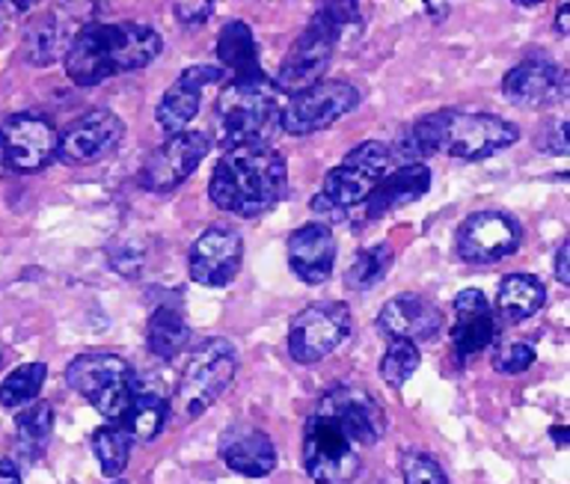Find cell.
Returning a JSON list of instances; mask_svg holds the SVG:
<instances>
[{"mask_svg": "<svg viewBox=\"0 0 570 484\" xmlns=\"http://www.w3.org/2000/svg\"><path fill=\"white\" fill-rule=\"evenodd\" d=\"M497 315L488 297L479 288H466L454 297V327H452V348L458 363H470L479 357L481 350H488L497 342Z\"/></svg>", "mask_w": 570, "mask_h": 484, "instance_id": "cell-21", "label": "cell"}, {"mask_svg": "<svg viewBox=\"0 0 570 484\" xmlns=\"http://www.w3.org/2000/svg\"><path fill=\"white\" fill-rule=\"evenodd\" d=\"M428 190H431V167L428 164H399V170L386 172L377 181V188L347 215V220L354 226H368L374 220H381V217L392 215L395 208H404L422 199Z\"/></svg>", "mask_w": 570, "mask_h": 484, "instance_id": "cell-18", "label": "cell"}, {"mask_svg": "<svg viewBox=\"0 0 570 484\" xmlns=\"http://www.w3.org/2000/svg\"><path fill=\"white\" fill-rule=\"evenodd\" d=\"M60 131L42 113H12L0 122V152L9 172H39L57 158Z\"/></svg>", "mask_w": 570, "mask_h": 484, "instance_id": "cell-13", "label": "cell"}, {"mask_svg": "<svg viewBox=\"0 0 570 484\" xmlns=\"http://www.w3.org/2000/svg\"><path fill=\"white\" fill-rule=\"evenodd\" d=\"M392 164H395L392 146L365 140L324 176L321 190L312 197V211L327 220H347V215L377 188V181L392 172Z\"/></svg>", "mask_w": 570, "mask_h": 484, "instance_id": "cell-7", "label": "cell"}, {"mask_svg": "<svg viewBox=\"0 0 570 484\" xmlns=\"http://www.w3.org/2000/svg\"><path fill=\"white\" fill-rule=\"evenodd\" d=\"M279 101H276L274 81L249 78V81H232L223 87L214 108L217 122V144L223 152L238 146H262L279 126Z\"/></svg>", "mask_w": 570, "mask_h": 484, "instance_id": "cell-6", "label": "cell"}, {"mask_svg": "<svg viewBox=\"0 0 570 484\" xmlns=\"http://www.w3.org/2000/svg\"><path fill=\"white\" fill-rule=\"evenodd\" d=\"M336 235L324 224H306L288 235V265L306 286H321L336 268Z\"/></svg>", "mask_w": 570, "mask_h": 484, "instance_id": "cell-22", "label": "cell"}, {"mask_svg": "<svg viewBox=\"0 0 570 484\" xmlns=\"http://www.w3.org/2000/svg\"><path fill=\"white\" fill-rule=\"evenodd\" d=\"M125 122L110 110H89L75 119L57 140V158L69 167L96 164L122 144Z\"/></svg>", "mask_w": 570, "mask_h": 484, "instance_id": "cell-17", "label": "cell"}, {"mask_svg": "<svg viewBox=\"0 0 570 484\" xmlns=\"http://www.w3.org/2000/svg\"><path fill=\"white\" fill-rule=\"evenodd\" d=\"M169 419V402L167 395L155 389V386L134 384L131 404H128V413H125L122 428L131 434V439H142L149 443L167 428Z\"/></svg>", "mask_w": 570, "mask_h": 484, "instance_id": "cell-26", "label": "cell"}, {"mask_svg": "<svg viewBox=\"0 0 570 484\" xmlns=\"http://www.w3.org/2000/svg\"><path fill=\"white\" fill-rule=\"evenodd\" d=\"M534 363V348L525 345V342H508V345H499L497 354H493V368L499 375H523L525 368Z\"/></svg>", "mask_w": 570, "mask_h": 484, "instance_id": "cell-35", "label": "cell"}, {"mask_svg": "<svg viewBox=\"0 0 570 484\" xmlns=\"http://www.w3.org/2000/svg\"><path fill=\"white\" fill-rule=\"evenodd\" d=\"M220 457L232 473L247 478H265L276 466L274 439L253 425H232L220 437Z\"/></svg>", "mask_w": 570, "mask_h": 484, "instance_id": "cell-24", "label": "cell"}, {"mask_svg": "<svg viewBox=\"0 0 570 484\" xmlns=\"http://www.w3.org/2000/svg\"><path fill=\"white\" fill-rule=\"evenodd\" d=\"M238 375V350L229 339H205L199 348L187 357L181 377L176 386V411L185 419H196L220 398Z\"/></svg>", "mask_w": 570, "mask_h": 484, "instance_id": "cell-8", "label": "cell"}, {"mask_svg": "<svg viewBox=\"0 0 570 484\" xmlns=\"http://www.w3.org/2000/svg\"><path fill=\"white\" fill-rule=\"evenodd\" d=\"M114 484H128V482H114Z\"/></svg>", "mask_w": 570, "mask_h": 484, "instance_id": "cell-46", "label": "cell"}, {"mask_svg": "<svg viewBox=\"0 0 570 484\" xmlns=\"http://www.w3.org/2000/svg\"><path fill=\"white\" fill-rule=\"evenodd\" d=\"M556 279L561 286H570V241L559 244V253H556Z\"/></svg>", "mask_w": 570, "mask_h": 484, "instance_id": "cell-39", "label": "cell"}, {"mask_svg": "<svg viewBox=\"0 0 570 484\" xmlns=\"http://www.w3.org/2000/svg\"><path fill=\"white\" fill-rule=\"evenodd\" d=\"M360 21L356 3H321L301 37L294 39L292 51L285 55L276 72V92H303L321 83L330 60L336 55V42L347 28Z\"/></svg>", "mask_w": 570, "mask_h": 484, "instance_id": "cell-5", "label": "cell"}, {"mask_svg": "<svg viewBox=\"0 0 570 484\" xmlns=\"http://www.w3.org/2000/svg\"><path fill=\"white\" fill-rule=\"evenodd\" d=\"M217 60L223 72H232V81H249L262 78V60H258V46L247 21L232 19L220 28L217 37Z\"/></svg>", "mask_w": 570, "mask_h": 484, "instance_id": "cell-25", "label": "cell"}, {"mask_svg": "<svg viewBox=\"0 0 570 484\" xmlns=\"http://www.w3.org/2000/svg\"><path fill=\"white\" fill-rule=\"evenodd\" d=\"M164 39L140 21H89L75 33L66 51V75L78 87H98L116 75H131L155 63Z\"/></svg>", "mask_w": 570, "mask_h": 484, "instance_id": "cell-2", "label": "cell"}, {"mask_svg": "<svg viewBox=\"0 0 570 484\" xmlns=\"http://www.w3.org/2000/svg\"><path fill=\"white\" fill-rule=\"evenodd\" d=\"M78 7H53L45 10L42 16L27 21L24 28V60L30 66H51L60 57H66L71 39L78 33V21H75Z\"/></svg>", "mask_w": 570, "mask_h": 484, "instance_id": "cell-23", "label": "cell"}, {"mask_svg": "<svg viewBox=\"0 0 570 484\" xmlns=\"http://www.w3.org/2000/svg\"><path fill=\"white\" fill-rule=\"evenodd\" d=\"M244 241L229 226H208L187 253V274L205 288H226L238 277Z\"/></svg>", "mask_w": 570, "mask_h": 484, "instance_id": "cell-16", "label": "cell"}, {"mask_svg": "<svg viewBox=\"0 0 570 484\" xmlns=\"http://www.w3.org/2000/svg\"><path fill=\"white\" fill-rule=\"evenodd\" d=\"M110 268L119 270L122 277H137L142 268V253L131 250L128 244H119V253L110 250Z\"/></svg>", "mask_w": 570, "mask_h": 484, "instance_id": "cell-37", "label": "cell"}, {"mask_svg": "<svg viewBox=\"0 0 570 484\" xmlns=\"http://www.w3.org/2000/svg\"><path fill=\"white\" fill-rule=\"evenodd\" d=\"M523 244V226L514 217L497 208L475 211L458 226L454 235V253L466 265H493L508 256H514Z\"/></svg>", "mask_w": 570, "mask_h": 484, "instance_id": "cell-12", "label": "cell"}, {"mask_svg": "<svg viewBox=\"0 0 570 484\" xmlns=\"http://www.w3.org/2000/svg\"><path fill=\"white\" fill-rule=\"evenodd\" d=\"M214 12H217L214 3H176V7H173V16H176L181 24H205Z\"/></svg>", "mask_w": 570, "mask_h": 484, "instance_id": "cell-38", "label": "cell"}, {"mask_svg": "<svg viewBox=\"0 0 570 484\" xmlns=\"http://www.w3.org/2000/svg\"><path fill=\"white\" fill-rule=\"evenodd\" d=\"M568 75L556 60L532 55L508 69L502 78V96L514 108H550L568 99Z\"/></svg>", "mask_w": 570, "mask_h": 484, "instance_id": "cell-15", "label": "cell"}, {"mask_svg": "<svg viewBox=\"0 0 570 484\" xmlns=\"http://www.w3.org/2000/svg\"><path fill=\"white\" fill-rule=\"evenodd\" d=\"M0 484H21V466L16 457H0Z\"/></svg>", "mask_w": 570, "mask_h": 484, "instance_id": "cell-40", "label": "cell"}, {"mask_svg": "<svg viewBox=\"0 0 570 484\" xmlns=\"http://www.w3.org/2000/svg\"><path fill=\"white\" fill-rule=\"evenodd\" d=\"M392 244L381 241L372 244V247H365L354 256V261L347 265L345 270V288L347 292H368L386 277V270L392 268Z\"/></svg>", "mask_w": 570, "mask_h": 484, "instance_id": "cell-30", "label": "cell"}, {"mask_svg": "<svg viewBox=\"0 0 570 484\" xmlns=\"http://www.w3.org/2000/svg\"><path fill=\"white\" fill-rule=\"evenodd\" d=\"M92 452H96L101 473L107 478H116L131 461V434L122 425H105L92 434Z\"/></svg>", "mask_w": 570, "mask_h": 484, "instance_id": "cell-31", "label": "cell"}, {"mask_svg": "<svg viewBox=\"0 0 570 484\" xmlns=\"http://www.w3.org/2000/svg\"><path fill=\"white\" fill-rule=\"evenodd\" d=\"M27 10H33V7H30V3H0V37H3L9 24H12V16Z\"/></svg>", "mask_w": 570, "mask_h": 484, "instance_id": "cell-41", "label": "cell"}, {"mask_svg": "<svg viewBox=\"0 0 570 484\" xmlns=\"http://www.w3.org/2000/svg\"><path fill=\"white\" fill-rule=\"evenodd\" d=\"M550 437L556 439V446H559V448L568 446V428H552Z\"/></svg>", "mask_w": 570, "mask_h": 484, "instance_id": "cell-44", "label": "cell"}, {"mask_svg": "<svg viewBox=\"0 0 570 484\" xmlns=\"http://www.w3.org/2000/svg\"><path fill=\"white\" fill-rule=\"evenodd\" d=\"M190 342V324L173 304H160L146 324V345L158 359H173Z\"/></svg>", "mask_w": 570, "mask_h": 484, "instance_id": "cell-28", "label": "cell"}, {"mask_svg": "<svg viewBox=\"0 0 570 484\" xmlns=\"http://www.w3.org/2000/svg\"><path fill=\"white\" fill-rule=\"evenodd\" d=\"M48 366L45 363H24V366L12 368L3 381H0V404L3 407H27L36 402V395L42 393Z\"/></svg>", "mask_w": 570, "mask_h": 484, "instance_id": "cell-32", "label": "cell"}, {"mask_svg": "<svg viewBox=\"0 0 570 484\" xmlns=\"http://www.w3.org/2000/svg\"><path fill=\"white\" fill-rule=\"evenodd\" d=\"M449 12H452V7H445V3H428L425 7V16H434L436 24H440Z\"/></svg>", "mask_w": 570, "mask_h": 484, "instance_id": "cell-43", "label": "cell"}, {"mask_svg": "<svg viewBox=\"0 0 570 484\" xmlns=\"http://www.w3.org/2000/svg\"><path fill=\"white\" fill-rule=\"evenodd\" d=\"M401 475H404V484H449L443 466L419 448H410L401 455Z\"/></svg>", "mask_w": 570, "mask_h": 484, "instance_id": "cell-34", "label": "cell"}, {"mask_svg": "<svg viewBox=\"0 0 570 484\" xmlns=\"http://www.w3.org/2000/svg\"><path fill=\"white\" fill-rule=\"evenodd\" d=\"M534 149H538V152L559 155V158H564V155L570 152L568 119L564 117L547 119V122L538 128V135H534Z\"/></svg>", "mask_w": 570, "mask_h": 484, "instance_id": "cell-36", "label": "cell"}, {"mask_svg": "<svg viewBox=\"0 0 570 484\" xmlns=\"http://www.w3.org/2000/svg\"><path fill=\"white\" fill-rule=\"evenodd\" d=\"M351 336V309L342 300H318L292 318L288 357L301 366H315Z\"/></svg>", "mask_w": 570, "mask_h": 484, "instance_id": "cell-10", "label": "cell"}, {"mask_svg": "<svg viewBox=\"0 0 570 484\" xmlns=\"http://www.w3.org/2000/svg\"><path fill=\"white\" fill-rule=\"evenodd\" d=\"M288 190V164L274 146H238L223 152L208 181V197L220 211L253 220L279 203Z\"/></svg>", "mask_w": 570, "mask_h": 484, "instance_id": "cell-3", "label": "cell"}, {"mask_svg": "<svg viewBox=\"0 0 570 484\" xmlns=\"http://www.w3.org/2000/svg\"><path fill=\"white\" fill-rule=\"evenodd\" d=\"M386 434V413L368 389L338 384L321 395L303 428V466L315 484H347L360 473L363 448Z\"/></svg>", "mask_w": 570, "mask_h": 484, "instance_id": "cell-1", "label": "cell"}, {"mask_svg": "<svg viewBox=\"0 0 570 484\" xmlns=\"http://www.w3.org/2000/svg\"><path fill=\"white\" fill-rule=\"evenodd\" d=\"M53 431L51 404L33 402L16 416V446L24 455V461H36L42 455Z\"/></svg>", "mask_w": 570, "mask_h": 484, "instance_id": "cell-29", "label": "cell"}, {"mask_svg": "<svg viewBox=\"0 0 570 484\" xmlns=\"http://www.w3.org/2000/svg\"><path fill=\"white\" fill-rule=\"evenodd\" d=\"M212 152V140L205 131H181L169 135L164 144L149 155V161L142 164L140 185L149 194H169L176 190L187 176H194L196 167L205 161V155Z\"/></svg>", "mask_w": 570, "mask_h": 484, "instance_id": "cell-14", "label": "cell"}, {"mask_svg": "<svg viewBox=\"0 0 570 484\" xmlns=\"http://www.w3.org/2000/svg\"><path fill=\"white\" fill-rule=\"evenodd\" d=\"M543 304H547V288L532 274H508L499 283L497 309L508 322H525L541 313Z\"/></svg>", "mask_w": 570, "mask_h": 484, "instance_id": "cell-27", "label": "cell"}, {"mask_svg": "<svg viewBox=\"0 0 570 484\" xmlns=\"http://www.w3.org/2000/svg\"><path fill=\"white\" fill-rule=\"evenodd\" d=\"M570 3H559V16H556V30L559 37H568L570 33Z\"/></svg>", "mask_w": 570, "mask_h": 484, "instance_id": "cell-42", "label": "cell"}, {"mask_svg": "<svg viewBox=\"0 0 570 484\" xmlns=\"http://www.w3.org/2000/svg\"><path fill=\"white\" fill-rule=\"evenodd\" d=\"M226 78L220 66H187L185 72L178 75L173 87L164 92L155 119L167 135H181L187 126L194 122L203 105V90L212 83H220Z\"/></svg>", "mask_w": 570, "mask_h": 484, "instance_id": "cell-19", "label": "cell"}, {"mask_svg": "<svg viewBox=\"0 0 570 484\" xmlns=\"http://www.w3.org/2000/svg\"><path fill=\"white\" fill-rule=\"evenodd\" d=\"M419 348L413 342H390L386 354L381 357V377L390 386H404L419 368Z\"/></svg>", "mask_w": 570, "mask_h": 484, "instance_id": "cell-33", "label": "cell"}, {"mask_svg": "<svg viewBox=\"0 0 570 484\" xmlns=\"http://www.w3.org/2000/svg\"><path fill=\"white\" fill-rule=\"evenodd\" d=\"M360 105V90L347 81H321L303 92L288 96V105L279 110V128L292 137H306L324 131Z\"/></svg>", "mask_w": 570, "mask_h": 484, "instance_id": "cell-11", "label": "cell"}, {"mask_svg": "<svg viewBox=\"0 0 570 484\" xmlns=\"http://www.w3.org/2000/svg\"><path fill=\"white\" fill-rule=\"evenodd\" d=\"M66 384L83 395L105 419L122 422L134 395V372L114 350H83L66 368Z\"/></svg>", "mask_w": 570, "mask_h": 484, "instance_id": "cell-9", "label": "cell"}, {"mask_svg": "<svg viewBox=\"0 0 570 484\" xmlns=\"http://www.w3.org/2000/svg\"><path fill=\"white\" fill-rule=\"evenodd\" d=\"M520 140V128L493 113H466V110H436L410 126L401 155L413 164L416 158L445 155L458 161H484Z\"/></svg>", "mask_w": 570, "mask_h": 484, "instance_id": "cell-4", "label": "cell"}, {"mask_svg": "<svg viewBox=\"0 0 570 484\" xmlns=\"http://www.w3.org/2000/svg\"><path fill=\"white\" fill-rule=\"evenodd\" d=\"M443 313L422 295H395L377 315V330L390 342H431L443 330Z\"/></svg>", "mask_w": 570, "mask_h": 484, "instance_id": "cell-20", "label": "cell"}, {"mask_svg": "<svg viewBox=\"0 0 570 484\" xmlns=\"http://www.w3.org/2000/svg\"><path fill=\"white\" fill-rule=\"evenodd\" d=\"M7 164H3V152H0V176H7Z\"/></svg>", "mask_w": 570, "mask_h": 484, "instance_id": "cell-45", "label": "cell"}]
</instances>
